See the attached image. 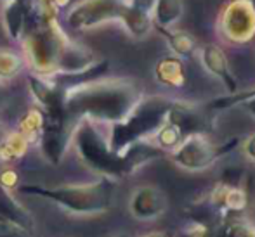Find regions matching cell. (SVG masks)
Masks as SVG:
<instances>
[{"label": "cell", "instance_id": "obj_1", "mask_svg": "<svg viewBox=\"0 0 255 237\" xmlns=\"http://www.w3.org/2000/svg\"><path fill=\"white\" fill-rule=\"evenodd\" d=\"M139 92L127 80H94L64 95L68 121L75 118L118 123L132 113L139 102Z\"/></svg>", "mask_w": 255, "mask_h": 237}, {"label": "cell", "instance_id": "obj_2", "mask_svg": "<svg viewBox=\"0 0 255 237\" xmlns=\"http://www.w3.org/2000/svg\"><path fill=\"white\" fill-rule=\"evenodd\" d=\"M17 192L52 201L73 215H99L106 213L113 204L115 184L113 180L103 177L99 182L84 185H63V187L17 185Z\"/></svg>", "mask_w": 255, "mask_h": 237}, {"label": "cell", "instance_id": "obj_3", "mask_svg": "<svg viewBox=\"0 0 255 237\" xmlns=\"http://www.w3.org/2000/svg\"><path fill=\"white\" fill-rule=\"evenodd\" d=\"M174 102L163 97H149L139 100L137 106L124 121L113 123L110 137V147L113 153L122 154L128 146L141 142L144 137L156 134L168 120Z\"/></svg>", "mask_w": 255, "mask_h": 237}, {"label": "cell", "instance_id": "obj_4", "mask_svg": "<svg viewBox=\"0 0 255 237\" xmlns=\"http://www.w3.org/2000/svg\"><path fill=\"white\" fill-rule=\"evenodd\" d=\"M73 142L80 159L96 173H101L104 178L115 180L132 173V168L125 156L113 153L110 141L104 139V135L91 120H82L78 123L73 132Z\"/></svg>", "mask_w": 255, "mask_h": 237}, {"label": "cell", "instance_id": "obj_5", "mask_svg": "<svg viewBox=\"0 0 255 237\" xmlns=\"http://www.w3.org/2000/svg\"><path fill=\"white\" fill-rule=\"evenodd\" d=\"M66 45L61 42L59 35L49 28H42L28 37L26 49L31 63L38 73L52 75L59 68V61Z\"/></svg>", "mask_w": 255, "mask_h": 237}, {"label": "cell", "instance_id": "obj_6", "mask_svg": "<svg viewBox=\"0 0 255 237\" xmlns=\"http://www.w3.org/2000/svg\"><path fill=\"white\" fill-rule=\"evenodd\" d=\"M71 137H73V134H71L70 121L47 120V118L42 116L40 147L42 154H44L49 163L59 164L63 161Z\"/></svg>", "mask_w": 255, "mask_h": 237}, {"label": "cell", "instance_id": "obj_7", "mask_svg": "<svg viewBox=\"0 0 255 237\" xmlns=\"http://www.w3.org/2000/svg\"><path fill=\"white\" fill-rule=\"evenodd\" d=\"M219 158V149L210 146L200 135H189L184 142L177 146L174 153V161L188 170H203L210 166Z\"/></svg>", "mask_w": 255, "mask_h": 237}, {"label": "cell", "instance_id": "obj_8", "mask_svg": "<svg viewBox=\"0 0 255 237\" xmlns=\"http://www.w3.org/2000/svg\"><path fill=\"white\" fill-rule=\"evenodd\" d=\"M122 7L115 0H87L82 5L75 7L68 16V23L71 28H89L99 24L103 21L120 17Z\"/></svg>", "mask_w": 255, "mask_h": 237}, {"label": "cell", "instance_id": "obj_9", "mask_svg": "<svg viewBox=\"0 0 255 237\" xmlns=\"http://www.w3.org/2000/svg\"><path fill=\"white\" fill-rule=\"evenodd\" d=\"M128 208H130L132 217H135L137 220H153L163 215L167 208V199L160 189L144 185L132 194Z\"/></svg>", "mask_w": 255, "mask_h": 237}, {"label": "cell", "instance_id": "obj_10", "mask_svg": "<svg viewBox=\"0 0 255 237\" xmlns=\"http://www.w3.org/2000/svg\"><path fill=\"white\" fill-rule=\"evenodd\" d=\"M0 218L21 232L30 234L35 231V220L30 211L21 203H17L10 190L3 189L2 185H0Z\"/></svg>", "mask_w": 255, "mask_h": 237}, {"label": "cell", "instance_id": "obj_11", "mask_svg": "<svg viewBox=\"0 0 255 237\" xmlns=\"http://www.w3.org/2000/svg\"><path fill=\"white\" fill-rule=\"evenodd\" d=\"M24 21H26V12L19 0H10V3L3 10V23L5 30L10 38L17 40L24 30Z\"/></svg>", "mask_w": 255, "mask_h": 237}, {"label": "cell", "instance_id": "obj_12", "mask_svg": "<svg viewBox=\"0 0 255 237\" xmlns=\"http://www.w3.org/2000/svg\"><path fill=\"white\" fill-rule=\"evenodd\" d=\"M24 61L19 54L9 49H0V80H9L21 73Z\"/></svg>", "mask_w": 255, "mask_h": 237}, {"label": "cell", "instance_id": "obj_13", "mask_svg": "<svg viewBox=\"0 0 255 237\" xmlns=\"http://www.w3.org/2000/svg\"><path fill=\"white\" fill-rule=\"evenodd\" d=\"M205 64L210 71H214L215 75L226 80L229 85H233L231 75L228 73V64H226V59L222 56V52L215 47H207L205 49Z\"/></svg>", "mask_w": 255, "mask_h": 237}, {"label": "cell", "instance_id": "obj_14", "mask_svg": "<svg viewBox=\"0 0 255 237\" xmlns=\"http://www.w3.org/2000/svg\"><path fill=\"white\" fill-rule=\"evenodd\" d=\"M158 77L163 83H170V85H175L177 83V78L181 80L182 78V71H181V66H179L177 61H163L160 63L158 66Z\"/></svg>", "mask_w": 255, "mask_h": 237}, {"label": "cell", "instance_id": "obj_15", "mask_svg": "<svg viewBox=\"0 0 255 237\" xmlns=\"http://www.w3.org/2000/svg\"><path fill=\"white\" fill-rule=\"evenodd\" d=\"M247 154H249L250 159L255 161V135L250 139L249 144H247Z\"/></svg>", "mask_w": 255, "mask_h": 237}, {"label": "cell", "instance_id": "obj_16", "mask_svg": "<svg viewBox=\"0 0 255 237\" xmlns=\"http://www.w3.org/2000/svg\"><path fill=\"white\" fill-rule=\"evenodd\" d=\"M3 102H5V88H3L2 81H0V107H2Z\"/></svg>", "mask_w": 255, "mask_h": 237}, {"label": "cell", "instance_id": "obj_17", "mask_svg": "<svg viewBox=\"0 0 255 237\" xmlns=\"http://www.w3.org/2000/svg\"><path fill=\"white\" fill-rule=\"evenodd\" d=\"M3 142V130H2V127H0V144Z\"/></svg>", "mask_w": 255, "mask_h": 237}, {"label": "cell", "instance_id": "obj_18", "mask_svg": "<svg viewBox=\"0 0 255 237\" xmlns=\"http://www.w3.org/2000/svg\"><path fill=\"white\" fill-rule=\"evenodd\" d=\"M146 237H165V236H161V234H149V236H146Z\"/></svg>", "mask_w": 255, "mask_h": 237}, {"label": "cell", "instance_id": "obj_19", "mask_svg": "<svg viewBox=\"0 0 255 237\" xmlns=\"http://www.w3.org/2000/svg\"><path fill=\"white\" fill-rule=\"evenodd\" d=\"M117 237H132V236H128V234H120V236H117Z\"/></svg>", "mask_w": 255, "mask_h": 237}, {"label": "cell", "instance_id": "obj_20", "mask_svg": "<svg viewBox=\"0 0 255 237\" xmlns=\"http://www.w3.org/2000/svg\"><path fill=\"white\" fill-rule=\"evenodd\" d=\"M0 171H2V170H0Z\"/></svg>", "mask_w": 255, "mask_h": 237}]
</instances>
